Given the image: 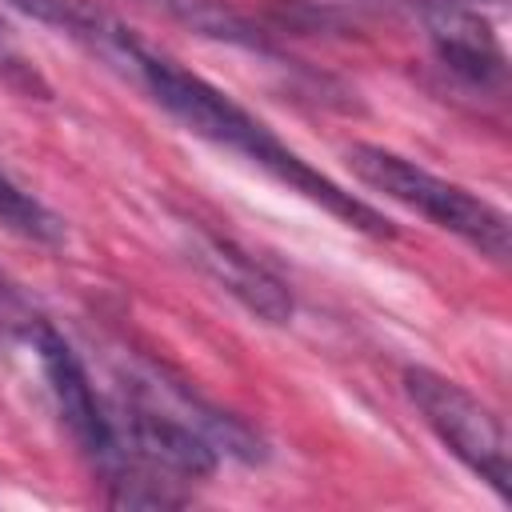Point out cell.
Wrapping results in <instances>:
<instances>
[{
  "label": "cell",
  "mask_w": 512,
  "mask_h": 512,
  "mask_svg": "<svg viewBox=\"0 0 512 512\" xmlns=\"http://www.w3.org/2000/svg\"><path fill=\"white\" fill-rule=\"evenodd\" d=\"M132 88H140L152 104H160L192 136H200V140H208V144H216L224 152L244 156L248 164H256L260 172L276 176L280 184H288L292 192L308 196L312 204L328 208L344 224H352V228H360L368 236H392V224L372 204H364L360 196H352L348 188L328 180L300 152H292L264 120H256L244 104H236L228 92H220L204 76L188 72L172 56H164L156 48H144V56H140V64L132 72Z\"/></svg>",
  "instance_id": "1"
},
{
  "label": "cell",
  "mask_w": 512,
  "mask_h": 512,
  "mask_svg": "<svg viewBox=\"0 0 512 512\" xmlns=\"http://www.w3.org/2000/svg\"><path fill=\"white\" fill-rule=\"evenodd\" d=\"M344 160L352 168V176L360 184H368L372 192H380L384 200L432 220L436 228L452 232L456 240H464L468 248H476L480 256L504 264L512 236H508V216L488 204L484 196L468 192L464 184H452L436 172H428L424 164L388 152L380 144H348Z\"/></svg>",
  "instance_id": "2"
},
{
  "label": "cell",
  "mask_w": 512,
  "mask_h": 512,
  "mask_svg": "<svg viewBox=\"0 0 512 512\" xmlns=\"http://www.w3.org/2000/svg\"><path fill=\"white\" fill-rule=\"evenodd\" d=\"M404 392L420 420L432 428V436L472 472L480 476L496 496H512V464H508V428L504 420L472 396L464 384H456L444 372L432 368H404Z\"/></svg>",
  "instance_id": "3"
},
{
  "label": "cell",
  "mask_w": 512,
  "mask_h": 512,
  "mask_svg": "<svg viewBox=\"0 0 512 512\" xmlns=\"http://www.w3.org/2000/svg\"><path fill=\"white\" fill-rule=\"evenodd\" d=\"M28 348L36 356V364H40V376L48 384V396H52L56 416L68 428L72 444L88 456L92 468L108 472L116 464L120 448H116V432H112V412L96 396V388L88 380V368L80 364V356L72 352V344L48 320H40L32 328Z\"/></svg>",
  "instance_id": "4"
},
{
  "label": "cell",
  "mask_w": 512,
  "mask_h": 512,
  "mask_svg": "<svg viewBox=\"0 0 512 512\" xmlns=\"http://www.w3.org/2000/svg\"><path fill=\"white\" fill-rule=\"evenodd\" d=\"M120 392H132L164 412H172L176 420H184L188 428H196L220 456H232L240 464H260L264 452V436L256 428H248L240 416H232L228 408L204 400L196 388H188L184 380L168 376L156 364H132L120 372Z\"/></svg>",
  "instance_id": "5"
},
{
  "label": "cell",
  "mask_w": 512,
  "mask_h": 512,
  "mask_svg": "<svg viewBox=\"0 0 512 512\" xmlns=\"http://www.w3.org/2000/svg\"><path fill=\"white\" fill-rule=\"evenodd\" d=\"M184 248H188V260L212 284H220L232 300H240L256 320H264V324H288L292 320L296 304H292L288 284L276 272H268L252 252H244L228 236H216L200 224L184 228Z\"/></svg>",
  "instance_id": "6"
},
{
  "label": "cell",
  "mask_w": 512,
  "mask_h": 512,
  "mask_svg": "<svg viewBox=\"0 0 512 512\" xmlns=\"http://www.w3.org/2000/svg\"><path fill=\"white\" fill-rule=\"evenodd\" d=\"M412 8L420 12V24L448 72L476 88L504 84V48L476 8H468L464 0H420Z\"/></svg>",
  "instance_id": "7"
},
{
  "label": "cell",
  "mask_w": 512,
  "mask_h": 512,
  "mask_svg": "<svg viewBox=\"0 0 512 512\" xmlns=\"http://www.w3.org/2000/svg\"><path fill=\"white\" fill-rule=\"evenodd\" d=\"M144 8H156L164 12L168 20L192 28L196 36H208V40H224V44H240V48H268L264 36L224 0H136Z\"/></svg>",
  "instance_id": "8"
},
{
  "label": "cell",
  "mask_w": 512,
  "mask_h": 512,
  "mask_svg": "<svg viewBox=\"0 0 512 512\" xmlns=\"http://www.w3.org/2000/svg\"><path fill=\"white\" fill-rule=\"evenodd\" d=\"M0 228L32 244H64V220L28 188H20L4 164H0Z\"/></svg>",
  "instance_id": "9"
},
{
  "label": "cell",
  "mask_w": 512,
  "mask_h": 512,
  "mask_svg": "<svg viewBox=\"0 0 512 512\" xmlns=\"http://www.w3.org/2000/svg\"><path fill=\"white\" fill-rule=\"evenodd\" d=\"M0 80L28 100H48V80L40 76L36 60L24 52V44L12 36V28L0 20Z\"/></svg>",
  "instance_id": "10"
},
{
  "label": "cell",
  "mask_w": 512,
  "mask_h": 512,
  "mask_svg": "<svg viewBox=\"0 0 512 512\" xmlns=\"http://www.w3.org/2000/svg\"><path fill=\"white\" fill-rule=\"evenodd\" d=\"M40 320H44V316L32 308V300L20 292V284L0 268V340L28 344L32 328H36Z\"/></svg>",
  "instance_id": "11"
},
{
  "label": "cell",
  "mask_w": 512,
  "mask_h": 512,
  "mask_svg": "<svg viewBox=\"0 0 512 512\" xmlns=\"http://www.w3.org/2000/svg\"><path fill=\"white\" fill-rule=\"evenodd\" d=\"M372 4H404V0H372ZM416 4V0H412Z\"/></svg>",
  "instance_id": "12"
},
{
  "label": "cell",
  "mask_w": 512,
  "mask_h": 512,
  "mask_svg": "<svg viewBox=\"0 0 512 512\" xmlns=\"http://www.w3.org/2000/svg\"><path fill=\"white\" fill-rule=\"evenodd\" d=\"M464 4H468V0H464ZM476 4H480V0H476Z\"/></svg>",
  "instance_id": "13"
}]
</instances>
